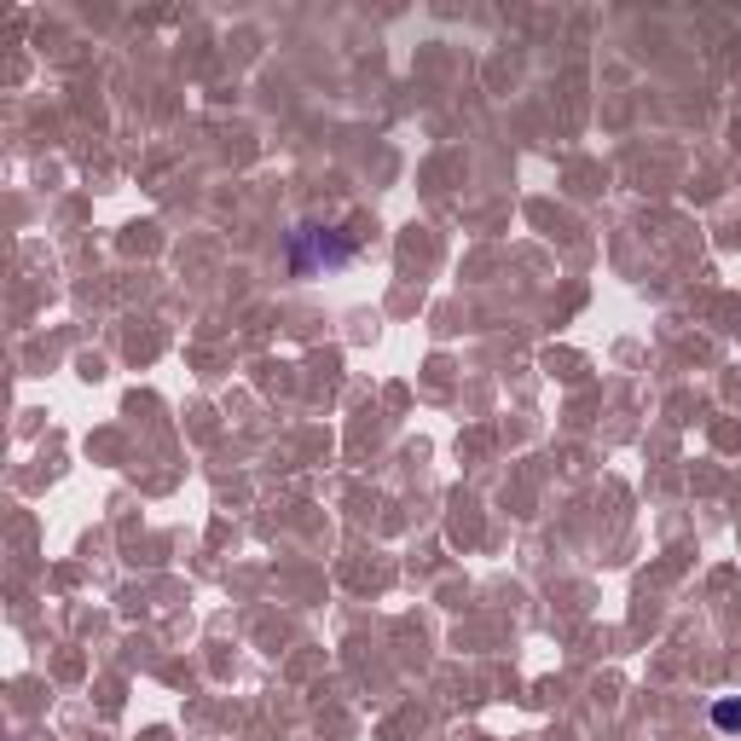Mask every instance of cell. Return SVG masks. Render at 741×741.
<instances>
[{"mask_svg": "<svg viewBox=\"0 0 741 741\" xmlns=\"http://www.w3.org/2000/svg\"><path fill=\"white\" fill-rule=\"evenodd\" d=\"M712 719H719L724 730H741V701H719V707H712Z\"/></svg>", "mask_w": 741, "mask_h": 741, "instance_id": "1", "label": "cell"}]
</instances>
